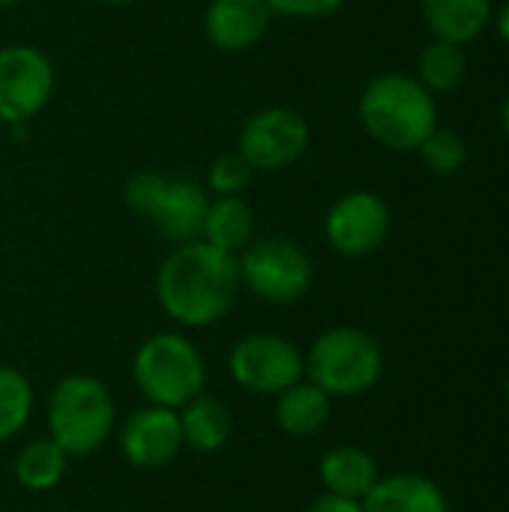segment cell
Instances as JSON below:
<instances>
[{"label":"cell","mask_w":509,"mask_h":512,"mask_svg":"<svg viewBox=\"0 0 509 512\" xmlns=\"http://www.w3.org/2000/svg\"><path fill=\"white\" fill-rule=\"evenodd\" d=\"M240 291L237 255H228L201 237L174 243L153 279L162 315L180 330H207L219 324L234 309Z\"/></svg>","instance_id":"1"},{"label":"cell","mask_w":509,"mask_h":512,"mask_svg":"<svg viewBox=\"0 0 509 512\" xmlns=\"http://www.w3.org/2000/svg\"><path fill=\"white\" fill-rule=\"evenodd\" d=\"M360 123L393 153H414L438 129V102L417 75L381 72L360 93Z\"/></svg>","instance_id":"2"},{"label":"cell","mask_w":509,"mask_h":512,"mask_svg":"<svg viewBox=\"0 0 509 512\" xmlns=\"http://www.w3.org/2000/svg\"><path fill=\"white\" fill-rule=\"evenodd\" d=\"M117 423L120 414L111 387L90 372L63 375L48 393L45 432L69 453V459L99 453L114 438Z\"/></svg>","instance_id":"3"},{"label":"cell","mask_w":509,"mask_h":512,"mask_svg":"<svg viewBox=\"0 0 509 512\" xmlns=\"http://www.w3.org/2000/svg\"><path fill=\"white\" fill-rule=\"evenodd\" d=\"M207 360L183 330H159L132 354V384L150 405L180 411L207 390Z\"/></svg>","instance_id":"4"},{"label":"cell","mask_w":509,"mask_h":512,"mask_svg":"<svg viewBox=\"0 0 509 512\" xmlns=\"http://www.w3.org/2000/svg\"><path fill=\"white\" fill-rule=\"evenodd\" d=\"M306 378L318 384L333 402L366 396L384 375L381 342L351 324L330 327L303 351Z\"/></svg>","instance_id":"5"},{"label":"cell","mask_w":509,"mask_h":512,"mask_svg":"<svg viewBox=\"0 0 509 512\" xmlns=\"http://www.w3.org/2000/svg\"><path fill=\"white\" fill-rule=\"evenodd\" d=\"M123 201L171 243L195 240L207 210V186L192 177H168L159 171H135L123 183Z\"/></svg>","instance_id":"6"},{"label":"cell","mask_w":509,"mask_h":512,"mask_svg":"<svg viewBox=\"0 0 509 512\" xmlns=\"http://www.w3.org/2000/svg\"><path fill=\"white\" fill-rule=\"evenodd\" d=\"M240 285L270 306H291L303 300L315 282L312 258L288 237H255L240 255Z\"/></svg>","instance_id":"7"},{"label":"cell","mask_w":509,"mask_h":512,"mask_svg":"<svg viewBox=\"0 0 509 512\" xmlns=\"http://www.w3.org/2000/svg\"><path fill=\"white\" fill-rule=\"evenodd\" d=\"M228 378L249 396H279L306 378V360L282 333H249L228 351Z\"/></svg>","instance_id":"8"},{"label":"cell","mask_w":509,"mask_h":512,"mask_svg":"<svg viewBox=\"0 0 509 512\" xmlns=\"http://www.w3.org/2000/svg\"><path fill=\"white\" fill-rule=\"evenodd\" d=\"M312 129L309 120L285 105H270L255 111L237 141V153L255 168V171H282L291 168L303 153L309 150Z\"/></svg>","instance_id":"9"},{"label":"cell","mask_w":509,"mask_h":512,"mask_svg":"<svg viewBox=\"0 0 509 512\" xmlns=\"http://www.w3.org/2000/svg\"><path fill=\"white\" fill-rule=\"evenodd\" d=\"M54 93V63L33 45L0 48V123L33 120Z\"/></svg>","instance_id":"10"},{"label":"cell","mask_w":509,"mask_h":512,"mask_svg":"<svg viewBox=\"0 0 509 512\" xmlns=\"http://www.w3.org/2000/svg\"><path fill=\"white\" fill-rule=\"evenodd\" d=\"M114 441L120 456L138 471H162L186 450L180 414L174 408L150 402H144L117 423Z\"/></svg>","instance_id":"11"},{"label":"cell","mask_w":509,"mask_h":512,"mask_svg":"<svg viewBox=\"0 0 509 512\" xmlns=\"http://www.w3.org/2000/svg\"><path fill=\"white\" fill-rule=\"evenodd\" d=\"M390 225L393 219L384 198L366 189H354L327 210L324 237L342 258H366L387 243Z\"/></svg>","instance_id":"12"},{"label":"cell","mask_w":509,"mask_h":512,"mask_svg":"<svg viewBox=\"0 0 509 512\" xmlns=\"http://www.w3.org/2000/svg\"><path fill=\"white\" fill-rule=\"evenodd\" d=\"M273 24L267 0H210L204 9V36L213 48L240 54L255 48Z\"/></svg>","instance_id":"13"},{"label":"cell","mask_w":509,"mask_h":512,"mask_svg":"<svg viewBox=\"0 0 509 512\" xmlns=\"http://www.w3.org/2000/svg\"><path fill=\"white\" fill-rule=\"evenodd\" d=\"M318 480H321V489L330 495L363 501L381 480V468L369 450L357 444H339L321 456Z\"/></svg>","instance_id":"14"},{"label":"cell","mask_w":509,"mask_h":512,"mask_svg":"<svg viewBox=\"0 0 509 512\" xmlns=\"http://www.w3.org/2000/svg\"><path fill=\"white\" fill-rule=\"evenodd\" d=\"M177 414H180L183 444L201 456L222 453L234 438V411L228 408L225 399L207 390L192 402H186Z\"/></svg>","instance_id":"15"},{"label":"cell","mask_w":509,"mask_h":512,"mask_svg":"<svg viewBox=\"0 0 509 512\" xmlns=\"http://www.w3.org/2000/svg\"><path fill=\"white\" fill-rule=\"evenodd\" d=\"M363 512H450L444 489L423 474H390L360 501Z\"/></svg>","instance_id":"16"},{"label":"cell","mask_w":509,"mask_h":512,"mask_svg":"<svg viewBox=\"0 0 509 512\" xmlns=\"http://www.w3.org/2000/svg\"><path fill=\"white\" fill-rule=\"evenodd\" d=\"M273 420L276 429L288 438H312L318 435L330 414H333V399L312 384L309 378L291 384L288 390H282L279 396H273Z\"/></svg>","instance_id":"17"},{"label":"cell","mask_w":509,"mask_h":512,"mask_svg":"<svg viewBox=\"0 0 509 512\" xmlns=\"http://www.w3.org/2000/svg\"><path fill=\"white\" fill-rule=\"evenodd\" d=\"M423 21L435 39L468 45L492 24V0H420Z\"/></svg>","instance_id":"18"},{"label":"cell","mask_w":509,"mask_h":512,"mask_svg":"<svg viewBox=\"0 0 509 512\" xmlns=\"http://www.w3.org/2000/svg\"><path fill=\"white\" fill-rule=\"evenodd\" d=\"M198 237L228 255H240L255 240V213L240 195H216L207 201Z\"/></svg>","instance_id":"19"},{"label":"cell","mask_w":509,"mask_h":512,"mask_svg":"<svg viewBox=\"0 0 509 512\" xmlns=\"http://www.w3.org/2000/svg\"><path fill=\"white\" fill-rule=\"evenodd\" d=\"M69 462H72L69 453L60 444H54L48 435H42V438H33L18 447V453L12 459V477L24 492L42 495L63 483Z\"/></svg>","instance_id":"20"},{"label":"cell","mask_w":509,"mask_h":512,"mask_svg":"<svg viewBox=\"0 0 509 512\" xmlns=\"http://www.w3.org/2000/svg\"><path fill=\"white\" fill-rule=\"evenodd\" d=\"M33 411H36V390L27 372L0 363V444L15 441L30 426Z\"/></svg>","instance_id":"21"},{"label":"cell","mask_w":509,"mask_h":512,"mask_svg":"<svg viewBox=\"0 0 509 512\" xmlns=\"http://www.w3.org/2000/svg\"><path fill=\"white\" fill-rule=\"evenodd\" d=\"M468 75V51L465 45L432 39L417 57V81L429 93H450Z\"/></svg>","instance_id":"22"},{"label":"cell","mask_w":509,"mask_h":512,"mask_svg":"<svg viewBox=\"0 0 509 512\" xmlns=\"http://www.w3.org/2000/svg\"><path fill=\"white\" fill-rule=\"evenodd\" d=\"M417 153L435 174H456L468 162V144L453 129H432V135L420 144Z\"/></svg>","instance_id":"23"},{"label":"cell","mask_w":509,"mask_h":512,"mask_svg":"<svg viewBox=\"0 0 509 512\" xmlns=\"http://www.w3.org/2000/svg\"><path fill=\"white\" fill-rule=\"evenodd\" d=\"M255 168L234 150V153H222L219 159H213L210 171H207V192L213 195H243V189L252 183Z\"/></svg>","instance_id":"24"},{"label":"cell","mask_w":509,"mask_h":512,"mask_svg":"<svg viewBox=\"0 0 509 512\" xmlns=\"http://www.w3.org/2000/svg\"><path fill=\"white\" fill-rule=\"evenodd\" d=\"M273 15L288 18H327L345 6V0H267Z\"/></svg>","instance_id":"25"},{"label":"cell","mask_w":509,"mask_h":512,"mask_svg":"<svg viewBox=\"0 0 509 512\" xmlns=\"http://www.w3.org/2000/svg\"><path fill=\"white\" fill-rule=\"evenodd\" d=\"M306 512H363L360 501H351V498H339V495H330V492H321Z\"/></svg>","instance_id":"26"},{"label":"cell","mask_w":509,"mask_h":512,"mask_svg":"<svg viewBox=\"0 0 509 512\" xmlns=\"http://www.w3.org/2000/svg\"><path fill=\"white\" fill-rule=\"evenodd\" d=\"M495 24H498V36L504 39V45L509 48V0H504V6L498 9V18H495Z\"/></svg>","instance_id":"27"},{"label":"cell","mask_w":509,"mask_h":512,"mask_svg":"<svg viewBox=\"0 0 509 512\" xmlns=\"http://www.w3.org/2000/svg\"><path fill=\"white\" fill-rule=\"evenodd\" d=\"M504 132H507V138H509V93H507V102H504Z\"/></svg>","instance_id":"28"},{"label":"cell","mask_w":509,"mask_h":512,"mask_svg":"<svg viewBox=\"0 0 509 512\" xmlns=\"http://www.w3.org/2000/svg\"><path fill=\"white\" fill-rule=\"evenodd\" d=\"M99 3H105V6H129L135 0H99Z\"/></svg>","instance_id":"29"},{"label":"cell","mask_w":509,"mask_h":512,"mask_svg":"<svg viewBox=\"0 0 509 512\" xmlns=\"http://www.w3.org/2000/svg\"><path fill=\"white\" fill-rule=\"evenodd\" d=\"M21 0H0V9H9V6H18Z\"/></svg>","instance_id":"30"},{"label":"cell","mask_w":509,"mask_h":512,"mask_svg":"<svg viewBox=\"0 0 509 512\" xmlns=\"http://www.w3.org/2000/svg\"><path fill=\"white\" fill-rule=\"evenodd\" d=\"M507 408H509V378H507Z\"/></svg>","instance_id":"31"},{"label":"cell","mask_w":509,"mask_h":512,"mask_svg":"<svg viewBox=\"0 0 509 512\" xmlns=\"http://www.w3.org/2000/svg\"><path fill=\"white\" fill-rule=\"evenodd\" d=\"M0 132H3V123H0Z\"/></svg>","instance_id":"32"}]
</instances>
